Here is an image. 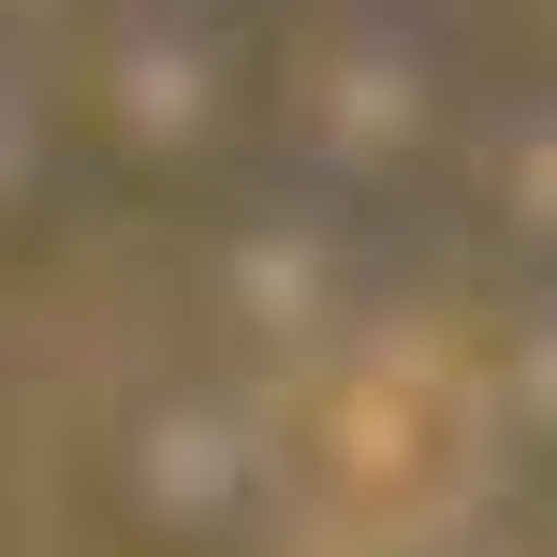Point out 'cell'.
<instances>
[{
    "label": "cell",
    "instance_id": "6da1fadb",
    "mask_svg": "<svg viewBox=\"0 0 557 557\" xmlns=\"http://www.w3.org/2000/svg\"><path fill=\"white\" fill-rule=\"evenodd\" d=\"M88 117H103L117 162L206 176L264 117V59L235 29V0H103V29H88Z\"/></svg>",
    "mask_w": 557,
    "mask_h": 557
},
{
    "label": "cell",
    "instance_id": "3957f363",
    "mask_svg": "<svg viewBox=\"0 0 557 557\" xmlns=\"http://www.w3.org/2000/svg\"><path fill=\"white\" fill-rule=\"evenodd\" d=\"M74 29H103V0H0V59H45Z\"/></svg>",
    "mask_w": 557,
    "mask_h": 557
},
{
    "label": "cell",
    "instance_id": "7a4b0ae2",
    "mask_svg": "<svg viewBox=\"0 0 557 557\" xmlns=\"http://www.w3.org/2000/svg\"><path fill=\"white\" fill-rule=\"evenodd\" d=\"M45 162H59V117L29 88V59H0V235L45 221Z\"/></svg>",
    "mask_w": 557,
    "mask_h": 557
}]
</instances>
